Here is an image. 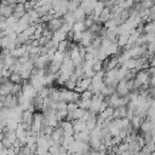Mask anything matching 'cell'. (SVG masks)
Wrapping results in <instances>:
<instances>
[{"mask_svg": "<svg viewBox=\"0 0 155 155\" xmlns=\"http://www.w3.org/2000/svg\"><path fill=\"white\" fill-rule=\"evenodd\" d=\"M103 99H104V97L102 94H93V97L91 98V107L88 110L92 111L93 114H99Z\"/></svg>", "mask_w": 155, "mask_h": 155, "instance_id": "6da1fadb", "label": "cell"}, {"mask_svg": "<svg viewBox=\"0 0 155 155\" xmlns=\"http://www.w3.org/2000/svg\"><path fill=\"white\" fill-rule=\"evenodd\" d=\"M90 86H91V78H82V79H79L78 80L74 91L78 92V93H82L84 91L88 90Z\"/></svg>", "mask_w": 155, "mask_h": 155, "instance_id": "7a4b0ae2", "label": "cell"}, {"mask_svg": "<svg viewBox=\"0 0 155 155\" xmlns=\"http://www.w3.org/2000/svg\"><path fill=\"white\" fill-rule=\"evenodd\" d=\"M47 28L52 31V33H54V31H57V30H59L63 25H64V22H63V17H54V18H52L51 21H48L47 23Z\"/></svg>", "mask_w": 155, "mask_h": 155, "instance_id": "3957f363", "label": "cell"}, {"mask_svg": "<svg viewBox=\"0 0 155 155\" xmlns=\"http://www.w3.org/2000/svg\"><path fill=\"white\" fill-rule=\"evenodd\" d=\"M115 93L119 96V97H125L130 93V90H128V86H127V80L126 79H122L119 81L117 86H116V90H115Z\"/></svg>", "mask_w": 155, "mask_h": 155, "instance_id": "277c9868", "label": "cell"}, {"mask_svg": "<svg viewBox=\"0 0 155 155\" xmlns=\"http://www.w3.org/2000/svg\"><path fill=\"white\" fill-rule=\"evenodd\" d=\"M13 82L8 79V80H5L4 82L0 84V96H10L12 94V88H13Z\"/></svg>", "mask_w": 155, "mask_h": 155, "instance_id": "5b68a950", "label": "cell"}, {"mask_svg": "<svg viewBox=\"0 0 155 155\" xmlns=\"http://www.w3.org/2000/svg\"><path fill=\"white\" fill-rule=\"evenodd\" d=\"M63 137H64V131H63V128L58 125L57 127L53 128V131H52V133H51V138H52V140H53L54 143L61 144Z\"/></svg>", "mask_w": 155, "mask_h": 155, "instance_id": "8992f818", "label": "cell"}, {"mask_svg": "<svg viewBox=\"0 0 155 155\" xmlns=\"http://www.w3.org/2000/svg\"><path fill=\"white\" fill-rule=\"evenodd\" d=\"M59 126L63 128L64 131V136H74V128H73V124L69 120H62L59 121Z\"/></svg>", "mask_w": 155, "mask_h": 155, "instance_id": "52a82bcc", "label": "cell"}, {"mask_svg": "<svg viewBox=\"0 0 155 155\" xmlns=\"http://www.w3.org/2000/svg\"><path fill=\"white\" fill-rule=\"evenodd\" d=\"M13 6L15 5H8V4H1L0 2V15L4 17H10L13 15Z\"/></svg>", "mask_w": 155, "mask_h": 155, "instance_id": "ba28073f", "label": "cell"}, {"mask_svg": "<svg viewBox=\"0 0 155 155\" xmlns=\"http://www.w3.org/2000/svg\"><path fill=\"white\" fill-rule=\"evenodd\" d=\"M25 13H27V11L24 8V4H15V6H13V16L17 19H21Z\"/></svg>", "mask_w": 155, "mask_h": 155, "instance_id": "9c48e42d", "label": "cell"}, {"mask_svg": "<svg viewBox=\"0 0 155 155\" xmlns=\"http://www.w3.org/2000/svg\"><path fill=\"white\" fill-rule=\"evenodd\" d=\"M110 17H111V12H110V8L109 7H104L103 10H102V12L99 13V16H98V22L101 23V24H104L107 21H109L110 19Z\"/></svg>", "mask_w": 155, "mask_h": 155, "instance_id": "30bf717a", "label": "cell"}, {"mask_svg": "<svg viewBox=\"0 0 155 155\" xmlns=\"http://www.w3.org/2000/svg\"><path fill=\"white\" fill-rule=\"evenodd\" d=\"M90 134H91V131L84 130V131H81V132L74 133V137H75V139L81 140V142H84V143H90Z\"/></svg>", "mask_w": 155, "mask_h": 155, "instance_id": "8fae6325", "label": "cell"}, {"mask_svg": "<svg viewBox=\"0 0 155 155\" xmlns=\"http://www.w3.org/2000/svg\"><path fill=\"white\" fill-rule=\"evenodd\" d=\"M71 124H73V128H74V132H75V133L81 132V131H84V130H87V128H86V122H85L82 119L73 120Z\"/></svg>", "mask_w": 155, "mask_h": 155, "instance_id": "7c38bea8", "label": "cell"}, {"mask_svg": "<svg viewBox=\"0 0 155 155\" xmlns=\"http://www.w3.org/2000/svg\"><path fill=\"white\" fill-rule=\"evenodd\" d=\"M31 104H33V107L35 108V111L36 110H42V108H44V98L41 97V96H39L38 93H36V96L31 99V102H30Z\"/></svg>", "mask_w": 155, "mask_h": 155, "instance_id": "4fadbf2b", "label": "cell"}, {"mask_svg": "<svg viewBox=\"0 0 155 155\" xmlns=\"http://www.w3.org/2000/svg\"><path fill=\"white\" fill-rule=\"evenodd\" d=\"M126 115H127V109H126V107L114 108L113 119H121V117H126Z\"/></svg>", "mask_w": 155, "mask_h": 155, "instance_id": "5bb4252c", "label": "cell"}, {"mask_svg": "<svg viewBox=\"0 0 155 155\" xmlns=\"http://www.w3.org/2000/svg\"><path fill=\"white\" fill-rule=\"evenodd\" d=\"M73 15H74V21L75 22H84L86 19V17H87L86 13H85V11L81 7H79L78 10H75L73 12Z\"/></svg>", "mask_w": 155, "mask_h": 155, "instance_id": "9a60e30c", "label": "cell"}, {"mask_svg": "<svg viewBox=\"0 0 155 155\" xmlns=\"http://www.w3.org/2000/svg\"><path fill=\"white\" fill-rule=\"evenodd\" d=\"M144 34H155V21H149L145 23Z\"/></svg>", "mask_w": 155, "mask_h": 155, "instance_id": "2e32d148", "label": "cell"}, {"mask_svg": "<svg viewBox=\"0 0 155 155\" xmlns=\"http://www.w3.org/2000/svg\"><path fill=\"white\" fill-rule=\"evenodd\" d=\"M142 121H143V119L139 116V115H137L136 113H134V115L132 116V119H131V124L133 125V127L134 128H139V126H140V124H142Z\"/></svg>", "mask_w": 155, "mask_h": 155, "instance_id": "e0dca14e", "label": "cell"}, {"mask_svg": "<svg viewBox=\"0 0 155 155\" xmlns=\"http://www.w3.org/2000/svg\"><path fill=\"white\" fill-rule=\"evenodd\" d=\"M142 148H143V147L139 144V142L137 140V138H136L133 142L130 143V150L133 151V153H138L139 150H142Z\"/></svg>", "mask_w": 155, "mask_h": 155, "instance_id": "ac0fdd59", "label": "cell"}, {"mask_svg": "<svg viewBox=\"0 0 155 155\" xmlns=\"http://www.w3.org/2000/svg\"><path fill=\"white\" fill-rule=\"evenodd\" d=\"M128 38L127 35H119L117 38V46L119 47H126L127 42H128Z\"/></svg>", "mask_w": 155, "mask_h": 155, "instance_id": "d6986e66", "label": "cell"}, {"mask_svg": "<svg viewBox=\"0 0 155 155\" xmlns=\"http://www.w3.org/2000/svg\"><path fill=\"white\" fill-rule=\"evenodd\" d=\"M76 80H74L73 78H69L67 81H65V84H64V87L65 88H68V90H74L75 88V86H76Z\"/></svg>", "mask_w": 155, "mask_h": 155, "instance_id": "ffe728a7", "label": "cell"}, {"mask_svg": "<svg viewBox=\"0 0 155 155\" xmlns=\"http://www.w3.org/2000/svg\"><path fill=\"white\" fill-rule=\"evenodd\" d=\"M93 97V92L91 90H86L82 93H80V98L81 99H91Z\"/></svg>", "mask_w": 155, "mask_h": 155, "instance_id": "44dd1931", "label": "cell"}, {"mask_svg": "<svg viewBox=\"0 0 155 155\" xmlns=\"http://www.w3.org/2000/svg\"><path fill=\"white\" fill-rule=\"evenodd\" d=\"M149 21H155V4L149 8V12H148V22Z\"/></svg>", "mask_w": 155, "mask_h": 155, "instance_id": "7402d4cb", "label": "cell"}, {"mask_svg": "<svg viewBox=\"0 0 155 155\" xmlns=\"http://www.w3.org/2000/svg\"><path fill=\"white\" fill-rule=\"evenodd\" d=\"M136 155H145V154H144V153H143L142 150H139V151H138V153H137Z\"/></svg>", "mask_w": 155, "mask_h": 155, "instance_id": "603a6c76", "label": "cell"}]
</instances>
